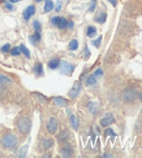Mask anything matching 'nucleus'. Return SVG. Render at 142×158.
Here are the masks:
<instances>
[{
    "label": "nucleus",
    "mask_w": 142,
    "mask_h": 158,
    "mask_svg": "<svg viewBox=\"0 0 142 158\" xmlns=\"http://www.w3.org/2000/svg\"><path fill=\"white\" fill-rule=\"evenodd\" d=\"M60 10H61V2L58 1V2H57V6H56V11H60Z\"/></svg>",
    "instance_id": "obj_36"
},
{
    "label": "nucleus",
    "mask_w": 142,
    "mask_h": 158,
    "mask_svg": "<svg viewBox=\"0 0 142 158\" xmlns=\"http://www.w3.org/2000/svg\"><path fill=\"white\" fill-rule=\"evenodd\" d=\"M70 123H71V126H72V129H79V120H78V118L74 114H72L70 116Z\"/></svg>",
    "instance_id": "obj_10"
},
{
    "label": "nucleus",
    "mask_w": 142,
    "mask_h": 158,
    "mask_svg": "<svg viewBox=\"0 0 142 158\" xmlns=\"http://www.w3.org/2000/svg\"><path fill=\"white\" fill-rule=\"evenodd\" d=\"M141 113H142V110H141Z\"/></svg>",
    "instance_id": "obj_44"
},
{
    "label": "nucleus",
    "mask_w": 142,
    "mask_h": 158,
    "mask_svg": "<svg viewBox=\"0 0 142 158\" xmlns=\"http://www.w3.org/2000/svg\"><path fill=\"white\" fill-rule=\"evenodd\" d=\"M0 79H1L2 82H5V81H7V82H12V81L10 80L8 77H5V76H0Z\"/></svg>",
    "instance_id": "obj_33"
},
{
    "label": "nucleus",
    "mask_w": 142,
    "mask_h": 158,
    "mask_svg": "<svg viewBox=\"0 0 142 158\" xmlns=\"http://www.w3.org/2000/svg\"><path fill=\"white\" fill-rule=\"evenodd\" d=\"M67 24H68V22H67V20H66L65 18H59V21H58L57 25L59 26L60 29H65L66 26H67Z\"/></svg>",
    "instance_id": "obj_19"
},
{
    "label": "nucleus",
    "mask_w": 142,
    "mask_h": 158,
    "mask_svg": "<svg viewBox=\"0 0 142 158\" xmlns=\"http://www.w3.org/2000/svg\"><path fill=\"white\" fill-rule=\"evenodd\" d=\"M137 97H138V93H137L136 90L132 89V88H127V89L124 90L121 93L122 100L126 101V102H132V101L136 100Z\"/></svg>",
    "instance_id": "obj_3"
},
{
    "label": "nucleus",
    "mask_w": 142,
    "mask_h": 158,
    "mask_svg": "<svg viewBox=\"0 0 142 158\" xmlns=\"http://www.w3.org/2000/svg\"><path fill=\"white\" fill-rule=\"evenodd\" d=\"M106 18H107V15H106V13H101V15L96 18V22L104 23L106 21Z\"/></svg>",
    "instance_id": "obj_23"
},
{
    "label": "nucleus",
    "mask_w": 142,
    "mask_h": 158,
    "mask_svg": "<svg viewBox=\"0 0 142 158\" xmlns=\"http://www.w3.org/2000/svg\"><path fill=\"white\" fill-rule=\"evenodd\" d=\"M104 157H111V154H105V155H104Z\"/></svg>",
    "instance_id": "obj_41"
},
{
    "label": "nucleus",
    "mask_w": 142,
    "mask_h": 158,
    "mask_svg": "<svg viewBox=\"0 0 142 158\" xmlns=\"http://www.w3.org/2000/svg\"><path fill=\"white\" fill-rule=\"evenodd\" d=\"M140 100L142 101V93H141V95H140Z\"/></svg>",
    "instance_id": "obj_42"
},
{
    "label": "nucleus",
    "mask_w": 142,
    "mask_h": 158,
    "mask_svg": "<svg viewBox=\"0 0 142 158\" xmlns=\"http://www.w3.org/2000/svg\"><path fill=\"white\" fill-rule=\"evenodd\" d=\"M20 53H21L20 47H14V49H11V54L13 56H18V55H20Z\"/></svg>",
    "instance_id": "obj_26"
},
{
    "label": "nucleus",
    "mask_w": 142,
    "mask_h": 158,
    "mask_svg": "<svg viewBox=\"0 0 142 158\" xmlns=\"http://www.w3.org/2000/svg\"><path fill=\"white\" fill-rule=\"evenodd\" d=\"M66 137H68V133H67V132H63V135L59 136V140H60V141H63V138H66Z\"/></svg>",
    "instance_id": "obj_35"
},
{
    "label": "nucleus",
    "mask_w": 142,
    "mask_h": 158,
    "mask_svg": "<svg viewBox=\"0 0 142 158\" xmlns=\"http://www.w3.org/2000/svg\"><path fill=\"white\" fill-rule=\"evenodd\" d=\"M6 8L8 9V10H14V7L12 6L11 3H7V5H6Z\"/></svg>",
    "instance_id": "obj_37"
},
{
    "label": "nucleus",
    "mask_w": 142,
    "mask_h": 158,
    "mask_svg": "<svg viewBox=\"0 0 142 158\" xmlns=\"http://www.w3.org/2000/svg\"><path fill=\"white\" fill-rule=\"evenodd\" d=\"M108 1H109V2H111L114 7H115V6L117 5V0H108Z\"/></svg>",
    "instance_id": "obj_38"
},
{
    "label": "nucleus",
    "mask_w": 142,
    "mask_h": 158,
    "mask_svg": "<svg viewBox=\"0 0 142 158\" xmlns=\"http://www.w3.org/2000/svg\"><path fill=\"white\" fill-rule=\"evenodd\" d=\"M101 42H102V36H99L97 40H95V41H93V44H94V46L95 47H97L98 49L99 46H101Z\"/></svg>",
    "instance_id": "obj_27"
},
{
    "label": "nucleus",
    "mask_w": 142,
    "mask_h": 158,
    "mask_svg": "<svg viewBox=\"0 0 142 158\" xmlns=\"http://www.w3.org/2000/svg\"><path fill=\"white\" fill-rule=\"evenodd\" d=\"M60 65V60L58 58H55V59H51L50 62L48 63V67L51 69H56L57 67Z\"/></svg>",
    "instance_id": "obj_11"
},
{
    "label": "nucleus",
    "mask_w": 142,
    "mask_h": 158,
    "mask_svg": "<svg viewBox=\"0 0 142 158\" xmlns=\"http://www.w3.org/2000/svg\"><path fill=\"white\" fill-rule=\"evenodd\" d=\"M35 1H36V2H40V1H42V0H35Z\"/></svg>",
    "instance_id": "obj_43"
},
{
    "label": "nucleus",
    "mask_w": 142,
    "mask_h": 158,
    "mask_svg": "<svg viewBox=\"0 0 142 158\" xmlns=\"http://www.w3.org/2000/svg\"><path fill=\"white\" fill-rule=\"evenodd\" d=\"M86 34H88L89 38L95 36V35H96V29H95V26H89L88 31H86Z\"/></svg>",
    "instance_id": "obj_14"
},
{
    "label": "nucleus",
    "mask_w": 142,
    "mask_h": 158,
    "mask_svg": "<svg viewBox=\"0 0 142 158\" xmlns=\"http://www.w3.org/2000/svg\"><path fill=\"white\" fill-rule=\"evenodd\" d=\"M34 13H35V7L34 6H28L27 8L24 10V12H23V18H24L25 20H28V19L34 15Z\"/></svg>",
    "instance_id": "obj_8"
},
{
    "label": "nucleus",
    "mask_w": 142,
    "mask_h": 158,
    "mask_svg": "<svg viewBox=\"0 0 142 158\" xmlns=\"http://www.w3.org/2000/svg\"><path fill=\"white\" fill-rule=\"evenodd\" d=\"M57 129H58V121L55 118H51L50 120H49L48 124H47V129H48V132L50 133V134H55Z\"/></svg>",
    "instance_id": "obj_5"
},
{
    "label": "nucleus",
    "mask_w": 142,
    "mask_h": 158,
    "mask_svg": "<svg viewBox=\"0 0 142 158\" xmlns=\"http://www.w3.org/2000/svg\"><path fill=\"white\" fill-rule=\"evenodd\" d=\"M80 90H81V83L76 82L73 85V87L71 88L70 91H69V97H71V98H76V97H78Z\"/></svg>",
    "instance_id": "obj_6"
},
{
    "label": "nucleus",
    "mask_w": 142,
    "mask_h": 158,
    "mask_svg": "<svg viewBox=\"0 0 142 158\" xmlns=\"http://www.w3.org/2000/svg\"><path fill=\"white\" fill-rule=\"evenodd\" d=\"M78 46H79V43H78V41L77 40H72L70 42V43H69V49H70V51H76V49H78Z\"/></svg>",
    "instance_id": "obj_17"
},
{
    "label": "nucleus",
    "mask_w": 142,
    "mask_h": 158,
    "mask_svg": "<svg viewBox=\"0 0 142 158\" xmlns=\"http://www.w3.org/2000/svg\"><path fill=\"white\" fill-rule=\"evenodd\" d=\"M103 75V70L101 68L96 69V72H94V76H102Z\"/></svg>",
    "instance_id": "obj_34"
},
{
    "label": "nucleus",
    "mask_w": 142,
    "mask_h": 158,
    "mask_svg": "<svg viewBox=\"0 0 142 158\" xmlns=\"http://www.w3.org/2000/svg\"><path fill=\"white\" fill-rule=\"evenodd\" d=\"M67 25H69V28L71 29V28H72V25H73V22H70L69 24H67Z\"/></svg>",
    "instance_id": "obj_39"
},
{
    "label": "nucleus",
    "mask_w": 142,
    "mask_h": 158,
    "mask_svg": "<svg viewBox=\"0 0 142 158\" xmlns=\"http://www.w3.org/2000/svg\"><path fill=\"white\" fill-rule=\"evenodd\" d=\"M51 146H53V140L48 138V140H44V141H43V147H44L45 150H48Z\"/></svg>",
    "instance_id": "obj_16"
},
{
    "label": "nucleus",
    "mask_w": 142,
    "mask_h": 158,
    "mask_svg": "<svg viewBox=\"0 0 142 158\" xmlns=\"http://www.w3.org/2000/svg\"><path fill=\"white\" fill-rule=\"evenodd\" d=\"M27 148H28V145H25V146H23L20 150H19V156L20 157H24L26 155V152H27Z\"/></svg>",
    "instance_id": "obj_24"
},
{
    "label": "nucleus",
    "mask_w": 142,
    "mask_h": 158,
    "mask_svg": "<svg viewBox=\"0 0 142 158\" xmlns=\"http://www.w3.org/2000/svg\"><path fill=\"white\" fill-rule=\"evenodd\" d=\"M74 70V66L72 64L68 63V62H61L60 63V72L63 75H71Z\"/></svg>",
    "instance_id": "obj_4"
},
{
    "label": "nucleus",
    "mask_w": 142,
    "mask_h": 158,
    "mask_svg": "<svg viewBox=\"0 0 142 158\" xmlns=\"http://www.w3.org/2000/svg\"><path fill=\"white\" fill-rule=\"evenodd\" d=\"M106 135H111V136H115V133L111 129H106Z\"/></svg>",
    "instance_id": "obj_32"
},
{
    "label": "nucleus",
    "mask_w": 142,
    "mask_h": 158,
    "mask_svg": "<svg viewBox=\"0 0 142 158\" xmlns=\"http://www.w3.org/2000/svg\"><path fill=\"white\" fill-rule=\"evenodd\" d=\"M45 12H49L54 9V2L51 0H46L45 1Z\"/></svg>",
    "instance_id": "obj_12"
},
{
    "label": "nucleus",
    "mask_w": 142,
    "mask_h": 158,
    "mask_svg": "<svg viewBox=\"0 0 142 158\" xmlns=\"http://www.w3.org/2000/svg\"><path fill=\"white\" fill-rule=\"evenodd\" d=\"M18 127H19V129H20L21 133H23V134H27V133H30L31 127H32L31 120L27 119V118L20 119L19 123H18Z\"/></svg>",
    "instance_id": "obj_2"
},
{
    "label": "nucleus",
    "mask_w": 142,
    "mask_h": 158,
    "mask_svg": "<svg viewBox=\"0 0 142 158\" xmlns=\"http://www.w3.org/2000/svg\"><path fill=\"white\" fill-rule=\"evenodd\" d=\"M40 32H36L34 35H31L30 36V41H31L32 43L35 44L37 42V41H40Z\"/></svg>",
    "instance_id": "obj_18"
},
{
    "label": "nucleus",
    "mask_w": 142,
    "mask_h": 158,
    "mask_svg": "<svg viewBox=\"0 0 142 158\" xmlns=\"http://www.w3.org/2000/svg\"><path fill=\"white\" fill-rule=\"evenodd\" d=\"M95 6H96V0H92V3H91V6H90V9H89V11L93 12L94 9H95Z\"/></svg>",
    "instance_id": "obj_29"
},
{
    "label": "nucleus",
    "mask_w": 142,
    "mask_h": 158,
    "mask_svg": "<svg viewBox=\"0 0 142 158\" xmlns=\"http://www.w3.org/2000/svg\"><path fill=\"white\" fill-rule=\"evenodd\" d=\"M58 21H59V17H54L51 19V23H53L54 25H57V24H58Z\"/></svg>",
    "instance_id": "obj_31"
},
{
    "label": "nucleus",
    "mask_w": 142,
    "mask_h": 158,
    "mask_svg": "<svg viewBox=\"0 0 142 158\" xmlns=\"http://www.w3.org/2000/svg\"><path fill=\"white\" fill-rule=\"evenodd\" d=\"M88 108H89V110H90V112L96 113L97 112V109H98V106H97L95 102H89Z\"/></svg>",
    "instance_id": "obj_13"
},
{
    "label": "nucleus",
    "mask_w": 142,
    "mask_h": 158,
    "mask_svg": "<svg viewBox=\"0 0 142 158\" xmlns=\"http://www.w3.org/2000/svg\"><path fill=\"white\" fill-rule=\"evenodd\" d=\"M53 101H54L55 106H60V108L66 106L67 104H68V100H66V99L61 98V97H55V98L53 99Z\"/></svg>",
    "instance_id": "obj_9"
},
{
    "label": "nucleus",
    "mask_w": 142,
    "mask_h": 158,
    "mask_svg": "<svg viewBox=\"0 0 142 158\" xmlns=\"http://www.w3.org/2000/svg\"><path fill=\"white\" fill-rule=\"evenodd\" d=\"M20 49H21V52L23 53V54H24V56H25L26 58H30L31 57V54H30V51H28L27 49H26V46L25 45H21L20 46Z\"/></svg>",
    "instance_id": "obj_20"
},
{
    "label": "nucleus",
    "mask_w": 142,
    "mask_h": 158,
    "mask_svg": "<svg viewBox=\"0 0 142 158\" xmlns=\"http://www.w3.org/2000/svg\"><path fill=\"white\" fill-rule=\"evenodd\" d=\"M1 143L6 148H15L18 146V144H19V141H18L17 136L13 135V134H7L2 138Z\"/></svg>",
    "instance_id": "obj_1"
},
{
    "label": "nucleus",
    "mask_w": 142,
    "mask_h": 158,
    "mask_svg": "<svg viewBox=\"0 0 142 158\" xmlns=\"http://www.w3.org/2000/svg\"><path fill=\"white\" fill-rule=\"evenodd\" d=\"M114 121H115V119H114L113 114H111V113H107L105 118H103L102 120H101V125H102V126H108V125H111V123H114Z\"/></svg>",
    "instance_id": "obj_7"
},
{
    "label": "nucleus",
    "mask_w": 142,
    "mask_h": 158,
    "mask_svg": "<svg viewBox=\"0 0 142 158\" xmlns=\"http://www.w3.org/2000/svg\"><path fill=\"white\" fill-rule=\"evenodd\" d=\"M95 83H96V76L91 75L88 78V80H86V85L88 86H92V85H95Z\"/></svg>",
    "instance_id": "obj_21"
},
{
    "label": "nucleus",
    "mask_w": 142,
    "mask_h": 158,
    "mask_svg": "<svg viewBox=\"0 0 142 158\" xmlns=\"http://www.w3.org/2000/svg\"><path fill=\"white\" fill-rule=\"evenodd\" d=\"M18 1H19V0H10V2L11 3H15V2H18Z\"/></svg>",
    "instance_id": "obj_40"
},
{
    "label": "nucleus",
    "mask_w": 142,
    "mask_h": 158,
    "mask_svg": "<svg viewBox=\"0 0 142 158\" xmlns=\"http://www.w3.org/2000/svg\"><path fill=\"white\" fill-rule=\"evenodd\" d=\"M1 52L2 53H6V52H9L10 51V44H6V45L1 46Z\"/></svg>",
    "instance_id": "obj_28"
},
{
    "label": "nucleus",
    "mask_w": 142,
    "mask_h": 158,
    "mask_svg": "<svg viewBox=\"0 0 142 158\" xmlns=\"http://www.w3.org/2000/svg\"><path fill=\"white\" fill-rule=\"evenodd\" d=\"M35 72H36L37 76H42L43 75V65L42 64H37L34 68Z\"/></svg>",
    "instance_id": "obj_22"
},
{
    "label": "nucleus",
    "mask_w": 142,
    "mask_h": 158,
    "mask_svg": "<svg viewBox=\"0 0 142 158\" xmlns=\"http://www.w3.org/2000/svg\"><path fill=\"white\" fill-rule=\"evenodd\" d=\"M61 155H63V157L68 158L72 155V150H71L69 147H65V148H63V150H61Z\"/></svg>",
    "instance_id": "obj_15"
},
{
    "label": "nucleus",
    "mask_w": 142,
    "mask_h": 158,
    "mask_svg": "<svg viewBox=\"0 0 142 158\" xmlns=\"http://www.w3.org/2000/svg\"><path fill=\"white\" fill-rule=\"evenodd\" d=\"M84 58H89L90 57V52H89V49L85 46L84 47V56H83Z\"/></svg>",
    "instance_id": "obj_30"
},
{
    "label": "nucleus",
    "mask_w": 142,
    "mask_h": 158,
    "mask_svg": "<svg viewBox=\"0 0 142 158\" xmlns=\"http://www.w3.org/2000/svg\"><path fill=\"white\" fill-rule=\"evenodd\" d=\"M33 26H34V30L36 32H40L42 28H40V23L38 22V21H34V22H33Z\"/></svg>",
    "instance_id": "obj_25"
}]
</instances>
